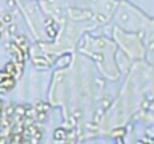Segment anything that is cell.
Here are the masks:
<instances>
[{
  "label": "cell",
  "instance_id": "obj_1",
  "mask_svg": "<svg viewBox=\"0 0 154 144\" xmlns=\"http://www.w3.org/2000/svg\"><path fill=\"white\" fill-rule=\"evenodd\" d=\"M66 138H68V132L63 127L54 129V132H53V141H54V144H63L66 141Z\"/></svg>",
  "mask_w": 154,
  "mask_h": 144
},
{
  "label": "cell",
  "instance_id": "obj_2",
  "mask_svg": "<svg viewBox=\"0 0 154 144\" xmlns=\"http://www.w3.org/2000/svg\"><path fill=\"white\" fill-rule=\"evenodd\" d=\"M12 43L17 44L23 52H26V53L29 55V43H27L26 37H23V35H14V37H12Z\"/></svg>",
  "mask_w": 154,
  "mask_h": 144
},
{
  "label": "cell",
  "instance_id": "obj_3",
  "mask_svg": "<svg viewBox=\"0 0 154 144\" xmlns=\"http://www.w3.org/2000/svg\"><path fill=\"white\" fill-rule=\"evenodd\" d=\"M32 62H33L35 68H38V70H45V68H48V67H50V64H51L45 56H35Z\"/></svg>",
  "mask_w": 154,
  "mask_h": 144
},
{
  "label": "cell",
  "instance_id": "obj_4",
  "mask_svg": "<svg viewBox=\"0 0 154 144\" xmlns=\"http://www.w3.org/2000/svg\"><path fill=\"white\" fill-rule=\"evenodd\" d=\"M15 84H17V79L14 76H9V78H6V79H3L2 82H0V88H3L6 91H11V90L15 88Z\"/></svg>",
  "mask_w": 154,
  "mask_h": 144
},
{
  "label": "cell",
  "instance_id": "obj_5",
  "mask_svg": "<svg viewBox=\"0 0 154 144\" xmlns=\"http://www.w3.org/2000/svg\"><path fill=\"white\" fill-rule=\"evenodd\" d=\"M3 70L5 71H8V73L11 75V76H14L15 79H18L20 76H18V70H17V65H15V62L11 59V61H8L6 64H5V67H3Z\"/></svg>",
  "mask_w": 154,
  "mask_h": 144
},
{
  "label": "cell",
  "instance_id": "obj_6",
  "mask_svg": "<svg viewBox=\"0 0 154 144\" xmlns=\"http://www.w3.org/2000/svg\"><path fill=\"white\" fill-rule=\"evenodd\" d=\"M33 108H35L36 112H48V109H50L48 103H45L44 100H38V102H35V103H33Z\"/></svg>",
  "mask_w": 154,
  "mask_h": 144
},
{
  "label": "cell",
  "instance_id": "obj_7",
  "mask_svg": "<svg viewBox=\"0 0 154 144\" xmlns=\"http://www.w3.org/2000/svg\"><path fill=\"white\" fill-rule=\"evenodd\" d=\"M110 136L113 139H122L125 136V127H115L112 132H110Z\"/></svg>",
  "mask_w": 154,
  "mask_h": 144
},
{
  "label": "cell",
  "instance_id": "obj_8",
  "mask_svg": "<svg viewBox=\"0 0 154 144\" xmlns=\"http://www.w3.org/2000/svg\"><path fill=\"white\" fill-rule=\"evenodd\" d=\"M14 112H15V105L9 103V105H5V106H3L2 115H5V117H12V115H14Z\"/></svg>",
  "mask_w": 154,
  "mask_h": 144
},
{
  "label": "cell",
  "instance_id": "obj_9",
  "mask_svg": "<svg viewBox=\"0 0 154 144\" xmlns=\"http://www.w3.org/2000/svg\"><path fill=\"white\" fill-rule=\"evenodd\" d=\"M45 32H47V35H48L50 38H54L56 34H57V27L54 26V23H50V24L45 26Z\"/></svg>",
  "mask_w": 154,
  "mask_h": 144
},
{
  "label": "cell",
  "instance_id": "obj_10",
  "mask_svg": "<svg viewBox=\"0 0 154 144\" xmlns=\"http://www.w3.org/2000/svg\"><path fill=\"white\" fill-rule=\"evenodd\" d=\"M2 21L8 26V24H11V23H14V17H12V14L11 12H3V15H2Z\"/></svg>",
  "mask_w": 154,
  "mask_h": 144
},
{
  "label": "cell",
  "instance_id": "obj_11",
  "mask_svg": "<svg viewBox=\"0 0 154 144\" xmlns=\"http://www.w3.org/2000/svg\"><path fill=\"white\" fill-rule=\"evenodd\" d=\"M17 34V24H14V23H11V24H8V35H11V37H14Z\"/></svg>",
  "mask_w": 154,
  "mask_h": 144
},
{
  "label": "cell",
  "instance_id": "obj_12",
  "mask_svg": "<svg viewBox=\"0 0 154 144\" xmlns=\"http://www.w3.org/2000/svg\"><path fill=\"white\" fill-rule=\"evenodd\" d=\"M152 142V138L151 136H142L140 139L136 141V144H151Z\"/></svg>",
  "mask_w": 154,
  "mask_h": 144
},
{
  "label": "cell",
  "instance_id": "obj_13",
  "mask_svg": "<svg viewBox=\"0 0 154 144\" xmlns=\"http://www.w3.org/2000/svg\"><path fill=\"white\" fill-rule=\"evenodd\" d=\"M11 75L8 73V71H5V70H0V82H2L3 79H6V78H9Z\"/></svg>",
  "mask_w": 154,
  "mask_h": 144
},
{
  "label": "cell",
  "instance_id": "obj_14",
  "mask_svg": "<svg viewBox=\"0 0 154 144\" xmlns=\"http://www.w3.org/2000/svg\"><path fill=\"white\" fill-rule=\"evenodd\" d=\"M0 144H9V136L0 135Z\"/></svg>",
  "mask_w": 154,
  "mask_h": 144
},
{
  "label": "cell",
  "instance_id": "obj_15",
  "mask_svg": "<svg viewBox=\"0 0 154 144\" xmlns=\"http://www.w3.org/2000/svg\"><path fill=\"white\" fill-rule=\"evenodd\" d=\"M109 105H110V100H107V99H104V100H103V108H107Z\"/></svg>",
  "mask_w": 154,
  "mask_h": 144
},
{
  "label": "cell",
  "instance_id": "obj_16",
  "mask_svg": "<svg viewBox=\"0 0 154 144\" xmlns=\"http://www.w3.org/2000/svg\"><path fill=\"white\" fill-rule=\"evenodd\" d=\"M3 106H5V103H3V100L0 99V117H2V111H3Z\"/></svg>",
  "mask_w": 154,
  "mask_h": 144
},
{
  "label": "cell",
  "instance_id": "obj_17",
  "mask_svg": "<svg viewBox=\"0 0 154 144\" xmlns=\"http://www.w3.org/2000/svg\"><path fill=\"white\" fill-rule=\"evenodd\" d=\"M5 27H6V24L2 21V18H0V30H5Z\"/></svg>",
  "mask_w": 154,
  "mask_h": 144
},
{
  "label": "cell",
  "instance_id": "obj_18",
  "mask_svg": "<svg viewBox=\"0 0 154 144\" xmlns=\"http://www.w3.org/2000/svg\"><path fill=\"white\" fill-rule=\"evenodd\" d=\"M8 5L9 6H15V2H14V0H8Z\"/></svg>",
  "mask_w": 154,
  "mask_h": 144
},
{
  "label": "cell",
  "instance_id": "obj_19",
  "mask_svg": "<svg viewBox=\"0 0 154 144\" xmlns=\"http://www.w3.org/2000/svg\"><path fill=\"white\" fill-rule=\"evenodd\" d=\"M8 91L6 90H3V88H0V96H3V94H6Z\"/></svg>",
  "mask_w": 154,
  "mask_h": 144
},
{
  "label": "cell",
  "instance_id": "obj_20",
  "mask_svg": "<svg viewBox=\"0 0 154 144\" xmlns=\"http://www.w3.org/2000/svg\"><path fill=\"white\" fill-rule=\"evenodd\" d=\"M63 144H75V141H69V139H66Z\"/></svg>",
  "mask_w": 154,
  "mask_h": 144
},
{
  "label": "cell",
  "instance_id": "obj_21",
  "mask_svg": "<svg viewBox=\"0 0 154 144\" xmlns=\"http://www.w3.org/2000/svg\"><path fill=\"white\" fill-rule=\"evenodd\" d=\"M3 40V30H0V41Z\"/></svg>",
  "mask_w": 154,
  "mask_h": 144
},
{
  "label": "cell",
  "instance_id": "obj_22",
  "mask_svg": "<svg viewBox=\"0 0 154 144\" xmlns=\"http://www.w3.org/2000/svg\"><path fill=\"white\" fill-rule=\"evenodd\" d=\"M116 144H124V141L122 139H116Z\"/></svg>",
  "mask_w": 154,
  "mask_h": 144
},
{
  "label": "cell",
  "instance_id": "obj_23",
  "mask_svg": "<svg viewBox=\"0 0 154 144\" xmlns=\"http://www.w3.org/2000/svg\"><path fill=\"white\" fill-rule=\"evenodd\" d=\"M151 144H154V138H152V142H151Z\"/></svg>",
  "mask_w": 154,
  "mask_h": 144
}]
</instances>
